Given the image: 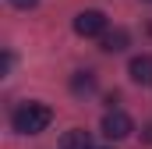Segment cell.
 <instances>
[{
  "instance_id": "obj_1",
  "label": "cell",
  "mask_w": 152,
  "mask_h": 149,
  "mask_svg": "<svg viewBox=\"0 0 152 149\" xmlns=\"http://www.w3.org/2000/svg\"><path fill=\"white\" fill-rule=\"evenodd\" d=\"M50 121H53V110L46 103H21L14 110V117H11V124H14L18 135H39V131L50 128Z\"/></svg>"
},
{
  "instance_id": "obj_2",
  "label": "cell",
  "mask_w": 152,
  "mask_h": 149,
  "mask_svg": "<svg viewBox=\"0 0 152 149\" xmlns=\"http://www.w3.org/2000/svg\"><path fill=\"white\" fill-rule=\"evenodd\" d=\"M75 32L85 36V39H92V36L103 39V36H106V14H103V11H92V7L81 11V14L75 18Z\"/></svg>"
},
{
  "instance_id": "obj_3",
  "label": "cell",
  "mask_w": 152,
  "mask_h": 149,
  "mask_svg": "<svg viewBox=\"0 0 152 149\" xmlns=\"http://www.w3.org/2000/svg\"><path fill=\"white\" fill-rule=\"evenodd\" d=\"M131 131H134V121L124 110H106V117H103V135H106V139L120 142V139H127Z\"/></svg>"
},
{
  "instance_id": "obj_4",
  "label": "cell",
  "mask_w": 152,
  "mask_h": 149,
  "mask_svg": "<svg viewBox=\"0 0 152 149\" xmlns=\"http://www.w3.org/2000/svg\"><path fill=\"white\" fill-rule=\"evenodd\" d=\"M127 74H131V82H138V85H152V53H138V57H131Z\"/></svg>"
},
{
  "instance_id": "obj_5",
  "label": "cell",
  "mask_w": 152,
  "mask_h": 149,
  "mask_svg": "<svg viewBox=\"0 0 152 149\" xmlns=\"http://www.w3.org/2000/svg\"><path fill=\"white\" fill-rule=\"evenodd\" d=\"M127 43H131V36H127L124 29H113V32H106V36L99 39V46H103L106 53H120V50H127Z\"/></svg>"
},
{
  "instance_id": "obj_6",
  "label": "cell",
  "mask_w": 152,
  "mask_h": 149,
  "mask_svg": "<svg viewBox=\"0 0 152 149\" xmlns=\"http://www.w3.org/2000/svg\"><path fill=\"white\" fill-rule=\"evenodd\" d=\"M71 92H75V96L96 92V74H92V71H75V78H71Z\"/></svg>"
},
{
  "instance_id": "obj_7",
  "label": "cell",
  "mask_w": 152,
  "mask_h": 149,
  "mask_svg": "<svg viewBox=\"0 0 152 149\" xmlns=\"http://www.w3.org/2000/svg\"><path fill=\"white\" fill-rule=\"evenodd\" d=\"M60 149H92V142H88V135H85L81 128H71V131L60 139Z\"/></svg>"
},
{
  "instance_id": "obj_8",
  "label": "cell",
  "mask_w": 152,
  "mask_h": 149,
  "mask_svg": "<svg viewBox=\"0 0 152 149\" xmlns=\"http://www.w3.org/2000/svg\"><path fill=\"white\" fill-rule=\"evenodd\" d=\"M11 4H14V7H21V11H28V7H36L39 0H11Z\"/></svg>"
},
{
  "instance_id": "obj_9",
  "label": "cell",
  "mask_w": 152,
  "mask_h": 149,
  "mask_svg": "<svg viewBox=\"0 0 152 149\" xmlns=\"http://www.w3.org/2000/svg\"><path fill=\"white\" fill-rule=\"evenodd\" d=\"M145 142H152V124H149V128H145Z\"/></svg>"
},
{
  "instance_id": "obj_10",
  "label": "cell",
  "mask_w": 152,
  "mask_h": 149,
  "mask_svg": "<svg viewBox=\"0 0 152 149\" xmlns=\"http://www.w3.org/2000/svg\"><path fill=\"white\" fill-rule=\"evenodd\" d=\"M92 149H96V146H92Z\"/></svg>"
}]
</instances>
